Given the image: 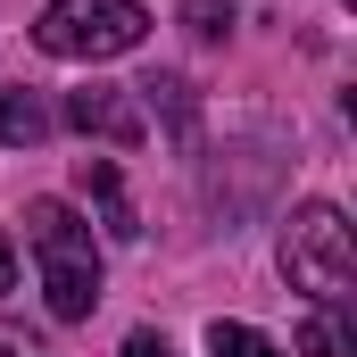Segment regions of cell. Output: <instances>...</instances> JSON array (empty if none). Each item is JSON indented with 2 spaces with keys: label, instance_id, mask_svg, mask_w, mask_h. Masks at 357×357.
I'll return each instance as SVG.
<instances>
[{
  "label": "cell",
  "instance_id": "5b68a950",
  "mask_svg": "<svg viewBox=\"0 0 357 357\" xmlns=\"http://www.w3.org/2000/svg\"><path fill=\"white\" fill-rule=\"evenodd\" d=\"M75 183L100 199V216H108V233H116V241H133V233H142V225H133V199H125V183H116V167H108V158H84V167H75Z\"/></svg>",
  "mask_w": 357,
  "mask_h": 357
},
{
  "label": "cell",
  "instance_id": "ba28073f",
  "mask_svg": "<svg viewBox=\"0 0 357 357\" xmlns=\"http://www.w3.org/2000/svg\"><path fill=\"white\" fill-rule=\"evenodd\" d=\"M208 357H282L258 324H208Z\"/></svg>",
  "mask_w": 357,
  "mask_h": 357
},
{
  "label": "cell",
  "instance_id": "277c9868",
  "mask_svg": "<svg viewBox=\"0 0 357 357\" xmlns=\"http://www.w3.org/2000/svg\"><path fill=\"white\" fill-rule=\"evenodd\" d=\"M67 125L75 133H100V142H142V108L125 100V91H108V84H91L67 100Z\"/></svg>",
  "mask_w": 357,
  "mask_h": 357
},
{
  "label": "cell",
  "instance_id": "7c38bea8",
  "mask_svg": "<svg viewBox=\"0 0 357 357\" xmlns=\"http://www.w3.org/2000/svg\"><path fill=\"white\" fill-rule=\"evenodd\" d=\"M0 357H8V349H0Z\"/></svg>",
  "mask_w": 357,
  "mask_h": 357
},
{
  "label": "cell",
  "instance_id": "6da1fadb",
  "mask_svg": "<svg viewBox=\"0 0 357 357\" xmlns=\"http://www.w3.org/2000/svg\"><path fill=\"white\" fill-rule=\"evenodd\" d=\"M25 241H33V266H42V299L59 324H84L91 299H100V250H91V225L67 199H33L25 208Z\"/></svg>",
  "mask_w": 357,
  "mask_h": 357
},
{
  "label": "cell",
  "instance_id": "52a82bcc",
  "mask_svg": "<svg viewBox=\"0 0 357 357\" xmlns=\"http://www.w3.org/2000/svg\"><path fill=\"white\" fill-rule=\"evenodd\" d=\"M299 357H357L349 324H341V307H316V316L299 324Z\"/></svg>",
  "mask_w": 357,
  "mask_h": 357
},
{
  "label": "cell",
  "instance_id": "8fae6325",
  "mask_svg": "<svg viewBox=\"0 0 357 357\" xmlns=\"http://www.w3.org/2000/svg\"><path fill=\"white\" fill-rule=\"evenodd\" d=\"M0 291H17V258H8V233H0Z\"/></svg>",
  "mask_w": 357,
  "mask_h": 357
},
{
  "label": "cell",
  "instance_id": "30bf717a",
  "mask_svg": "<svg viewBox=\"0 0 357 357\" xmlns=\"http://www.w3.org/2000/svg\"><path fill=\"white\" fill-rule=\"evenodd\" d=\"M125 357H175V349H167V333H133V341H125Z\"/></svg>",
  "mask_w": 357,
  "mask_h": 357
},
{
  "label": "cell",
  "instance_id": "3957f363",
  "mask_svg": "<svg viewBox=\"0 0 357 357\" xmlns=\"http://www.w3.org/2000/svg\"><path fill=\"white\" fill-rule=\"evenodd\" d=\"M142 33H150L142 0H42V25H33L50 59H125L142 50Z\"/></svg>",
  "mask_w": 357,
  "mask_h": 357
},
{
  "label": "cell",
  "instance_id": "7a4b0ae2",
  "mask_svg": "<svg viewBox=\"0 0 357 357\" xmlns=\"http://www.w3.org/2000/svg\"><path fill=\"white\" fill-rule=\"evenodd\" d=\"M282 274L291 291H307L316 307H341L357 291V241H349V216L333 199H307L291 225H282Z\"/></svg>",
  "mask_w": 357,
  "mask_h": 357
},
{
  "label": "cell",
  "instance_id": "8992f818",
  "mask_svg": "<svg viewBox=\"0 0 357 357\" xmlns=\"http://www.w3.org/2000/svg\"><path fill=\"white\" fill-rule=\"evenodd\" d=\"M42 133H50V108H42L33 91H0V142H8V150H33Z\"/></svg>",
  "mask_w": 357,
  "mask_h": 357
},
{
  "label": "cell",
  "instance_id": "9c48e42d",
  "mask_svg": "<svg viewBox=\"0 0 357 357\" xmlns=\"http://www.w3.org/2000/svg\"><path fill=\"white\" fill-rule=\"evenodd\" d=\"M183 25H191V33H225L233 8H225V0H183Z\"/></svg>",
  "mask_w": 357,
  "mask_h": 357
}]
</instances>
